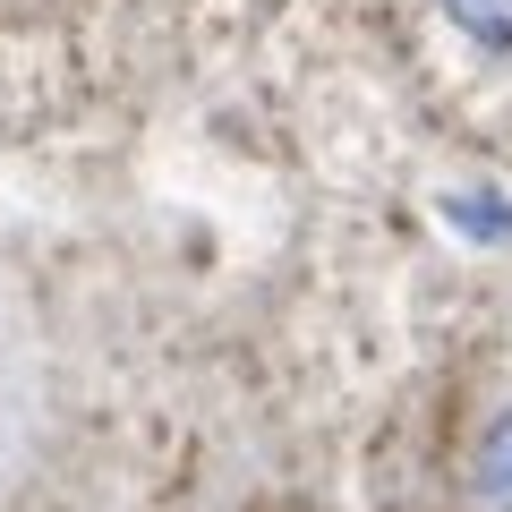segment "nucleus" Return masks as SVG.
I'll use <instances>...</instances> for the list:
<instances>
[{"label":"nucleus","instance_id":"1","mask_svg":"<svg viewBox=\"0 0 512 512\" xmlns=\"http://www.w3.org/2000/svg\"><path fill=\"white\" fill-rule=\"evenodd\" d=\"M470 478H478V495H487V504H504V512H512V410L487 427V436H478Z\"/></svg>","mask_w":512,"mask_h":512},{"label":"nucleus","instance_id":"2","mask_svg":"<svg viewBox=\"0 0 512 512\" xmlns=\"http://www.w3.org/2000/svg\"><path fill=\"white\" fill-rule=\"evenodd\" d=\"M444 18L461 26L470 43H487V52H512V0H436Z\"/></svg>","mask_w":512,"mask_h":512},{"label":"nucleus","instance_id":"3","mask_svg":"<svg viewBox=\"0 0 512 512\" xmlns=\"http://www.w3.org/2000/svg\"><path fill=\"white\" fill-rule=\"evenodd\" d=\"M444 222L453 231H478V239H512V205L495 188H470V197H444Z\"/></svg>","mask_w":512,"mask_h":512}]
</instances>
